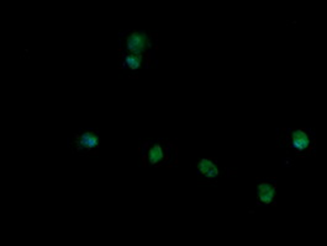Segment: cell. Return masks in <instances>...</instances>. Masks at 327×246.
<instances>
[{
  "instance_id": "cell-1",
  "label": "cell",
  "mask_w": 327,
  "mask_h": 246,
  "mask_svg": "<svg viewBox=\"0 0 327 246\" xmlns=\"http://www.w3.org/2000/svg\"><path fill=\"white\" fill-rule=\"evenodd\" d=\"M147 42L148 40L145 32H132L131 35L127 37V50L131 52V55L141 56L146 50Z\"/></svg>"
},
{
  "instance_id": "cell-2",
  "label": "cell",
  "mask_w": 327,
  "mask_h": 246,
  "mask_svg": "<svg viewBox=\"0 0 327 246\" xmlns=\"http://www.w3.org/2000/svg\"><path fill=\"white\" fill-rule=\"evenodd\" d=\"M309 144H310V140H309L308 134L304 130L298 129L291 133V145L295 150L304 152L309 147Z\"/></svg>"
},
{
  "instance_id": "cell-3",
  "label": "cell",
  "mask_w": 327,
  "mask_h": 246,
  "mask_svg": "<svg viewBox=\"0 0 327 246\" xmlns=\"http://www.w3.org/2000/svg\"><path fill=\"white\" fill-rule=\"evenodd\" d=\"M99 138L95 133L85 132L79 137L78 139V148L84 150H93L98 147Z\"/></svg>"
},
{
  "instance_id": "cell-4",
  "label": "cell",
  "mask_w": 327,
  "mask_h": 246,
  "mask_svg": "<svg viewBox=\"0 0 327 246\" xmlns=\"http://www.w3.org/2000/svg\"><path fill=\"white\" fill-rule=\"evenodd\" d=\"M258 197H259V201L264 204L272 203V201L274 199L275 196V187L273 184L268 183H263L258 186Z\"/></svg>"
},
{
  "instance_id": "cell-5",
  "label": "cell",
  "mask_w": 327,
  "mask_h": 246,
  "mask_svg": "<svg viewBox=\"0 0 327 246\" xmlns=\"http://www.w3.org/2000/svg\"><path fill=\"white\" fill-rule=\"evenodd\" d=\"M199 171H200L203 175H205L208 179H214L219 175V170L216 168L215 163L211 161L210 159H203L200 160L198 165Z\"/></svg>"
},
{
  "instance_id": "cell-6",
  "label": "cell",
  "mask_w": 327,
  "mask_h": 246,
  "mask_svg": "<svg viewBox=\"0 0 327 246\" xmlns=\"http://www.w3.org/2000/svg\"><path fill=\"white\" fill-rule=\"evenodd\" d=\"M163 158H164V150H163V148L161 147V145H155V147H152L150 149V153H148V161H150L151 164H158L161 163V161L163 160Z\"/></svg>"
},
{
  "instance_id": "cell-7",
  "label": "cell",
  "mask_w": 327,
  "mask_h": 246,
  "mask_svg": "<svg viewBox=\"0 0 327 246\" xmlns=\"http://www.w3.org/2000/svg\"><path fill=\"white\" fill-rule=\"evenodd\" d=\"M124 64L126 66H129L130 69L132 70H136L141 66V56H136V55H127L125 57Z\"/></svg>"
}]
</instances>
